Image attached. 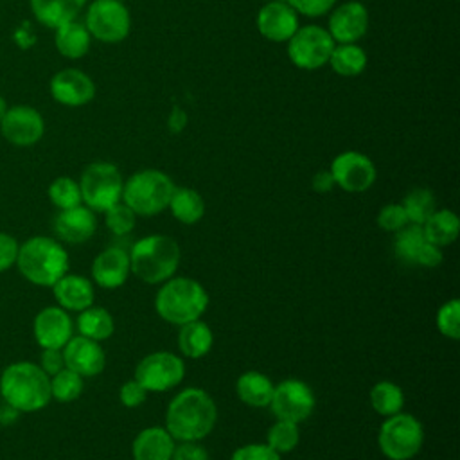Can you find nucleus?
Here are the masks:
<instances>
[{
  "label": "nucleus",
  "instance_id": "17",
  "mask_svg": "<svg viewBox=\"0 0 460 460\" xmlns=\"http://www.w3.org/2000/svg\"><path fill=\"white\" fill-rule=\"evenodd\" d=\"M298 27V14L288 2L270 0L257 13V31L270 41H288Z\"/></svg>",
  "mask_w": 460,
  "mask_h": 460
},
{
  "label": "nucleus",
  "instance_id": "50",
  "mask_svg": "<svg viewBox=\"0 0 460 460\" xmlns=\"http://www.w3.org/2000/svg\"><path fill=\"white\" fill-rule=\"evenodd\" d=\"M277 2H288V0H277Z\"/></svg>",
  "mask_w": 460,
  "mask_h": 460
},
{
  "label": "nucleus",
  "instance_id": "23",
  "mask_svg": "<svg viewBox=\"0 0 460 460\" xmlns=\"http://www.w3.org/2000/svg\"><path fill=\"white\" fill-rule=\"evenodd\" d=\"M176 440L162 426H149L137 433L131 444L133 460H171Z\"/></svg>",
  "mask_w": 460,
  "mask_h": 460
},
{
  "label": "nucleus",
  "instance_id": "39",
  "mask_svg": "<svg viewBox=\"0 0 460 460\" xmlns=\"http://www.w3.org/2000/svg\"><path fill=\"white\" fill-rule=\"evenodd\" d=\"M437 329L442 336L456 341L460 338V302L458 298H451L444 302L435 316Z\"/></svg>",
  "mask_w": 460,
  "mask_h": 460
},
{
  "label": "nucleus",
  "instance_id": "9",
  "mask_svg": "<svg viewBox=\"0 0 460 460\" xmlns=\"http://www.w3.org/2000/svg\"><path fill=\"white\" fill-rule=\"evenodd\" d=\"M84 25L92 38L102 43H119L129 34L131 16L124 2L92 0L86 7Z\"/></svg>",
  "mask_w": 460,
  "mask_h": 460
},
{
  "label": "nucleus",
  "instance_id": "44",
  "mask_svg": "<svg viewBox=\"0 0 460 460\" xmlns=\"http://www.w3.org/2000/svg\"><path fill=\"white\" fill-rule=\"evenodd\" d=\"M20 243L5 232H0V273L16 264Z\"/></svg>",
  "mask_w": 460,
  "mask_h": 460
},
{
  "label": "nucleus",
  "instance_id": "42",
  "mask_svg": "<svg viewBox=\"0 0 460 460\" xmlns=\"http://www.w3.org/2000/svg\"><path fill=\"white\" fill-rule=\"evenodd\" d=\"M119 399H120L122 406L131 410V408H138L140 404L146 402L147 392H146V388L138 381L128 379L126 383H122V386L119 390Z\"/></svg>",
  "mask_w": 460,
  "mask_h": 460
},
{
  "label": "nucleus",
  "instance_id": "43",
  "mask_svg": "<svg viewBox=\"0 0 460 460\" xmlns=\"http://www.w3.org/2000/svg\"><path fill=\"white\" fill-rule=\"evenodd\" d=\"M288 4L296 11V14L316 18L327 14L336 0H288Z\"/></svg>",
  "mask_w": 460,
  "mask_h": 460
},
{
  "label": "nucleus",
  "instance_id": "6",
  "mask_svg": "<svg viewBox=\"0 0 460 460\" xmlns=\"http://www.w3.org/2000/svg\"><path fill=\"white\" fill-rule=\"evenodd\" d=\"M174 187V181L164 171L142 169L124 181L122 201L137 216H156L169 207Z\"/></svg>",
  "mask_w": 460,
  "mask_h": 460
},
{
  "label": "nucleus",
  "instance_id": "19",
  "mask_svg": "<svg viewBox=\"0 0 460 460\" xmlns=\"http://www.w3.org/2000/svg\"><path fill=\"white\" fill-rule=\"evenodd\" d=\"M65 367L77 372L81 377H93L104 370L106 354L101 341L86 336H72L63 347Z\"/></svg>",
  "mask_w": 460,
  "mask_h": 460
},
{
  "label": "nucleus",
  "instance_id": "49",
  "mask_svg": "<svg viewBox=\"0 0 460 460\" xmlns=\"http://www.w3.org/2000/svg\"><path fill=\"white\" fill-rule=\"evenodd\" d=\"M7 101L4 99V95H0V120H2V117L5 115V111H7Z\"/></svg>",
  "mask_w": 460,
  "mask_h": 460
},
{
  "label": "nucleus",
  "instance_id": "31",
  "mask_svg": "<svg viewBox=\"0 0 460 460\" xmlns=\"http://www.w3.org/2000/svg\"><path fill=\"white\" fill-rule=\"evenodd\" d=\"M426 243L428 241L424 237L422 226L415 225V223H408L404 228L395 232L394 253L401 264L415 268L419 255H420L422 248L426 246Z\"/></svg>",
  "mask_w": 460,
  "mask_h": 460
},
{
  "label": "nucleus",
  "instance_id": "4",
  "mask_svg": "<svg viewBox=\"0 0 460 460\" xmlns=\"http://www.w3.org/2000/svg\"><path fill=\"white\" fill-rule=\"evenodd\" d=\"M208 293L190 277H171L160 284L155 296L156 314L172 325H183L203 316L208 307Z\"/></svg>",
  "mask_w": 460,
  "mask_h": 460
},
{
  "label": "nucleus",
  "instance_id": "12",
  "mask_svg": "<svg viewBox=\"0 0 460 460\" xmlns=\"http://www.w3.org/2000/svg\"><path fill=\"white\" fill-rule=\"evenodd\" d=\"M316 406V397L313 388L296 377L282 379L273 386L271 401L268 408L275 415V419L291 420V422H304L311 417Z\"/></svg>",
  "mask_w": 460,
  "mask_h": 460
},
{
  "label": "nucleus",
  "instance_id": "45",
  "mask_svg": "<svg viewBox=\"0 0 460 460\" xmlns=\"http://www.w3.org/2000/svg\"><path fill=\"white\" fill-rule=\"evenodd\" d=\"M171 460H210L207 449L199 442H178Z\"/></svg>",
  "mask_w": 460,
  "mask_h": 460
},
{
  "label": "nucleus",
  "instance_id": "15",
  "mask_svg": "<svg viewBox=\"0 0 460 460\" xmlns=\"http://www.w3.org/2000/svg\"><path fill=\"white\" fill-rule=\"evenodd\" d=\"M56 102L70 108L88 104L95 97V84L88 74L79 68H63L56 72L49 84Z\"/></svg>",
  "mask_w": 460,
  "mask_h": 460
},
{
  "label": "nucleus",
  "instance_id": "51",
  "mask_svg": "<svg viewBox=\"0 0 460 460\" xmlns=\"http://www.w3.org/2000/svg\"><path fill=\"white\" fill-rule=\"evenodd\" d=\"M119 2H128V0H119Z\"/></svg>",
  "mask_w": 460,
  "mask_h": 460
},
{
  "label": "nucleus",
  "instance_id": "18",
  "mask_svg": "<svg viewBox=\"0 0 460 460\" xmlns=\"http://www.w3.org/2000/svg\"><path fill=\"white\" fill-rule=\"evenodd\" d=\"M368 29V11L358 2L350 0L336 7L329 16L327 32L334 43H356Z\"/></svg>",
  "mask_w": 460,
  "mask_h": 460
},
{
  "label": "nucleus",
  "instance_id": "8",
  "mask_svg": "<svg viewBox=\"0 0 460 460\" xmlns=\"http://www.w3.org/2000/svg\"><path fill=\"white\" fill-rule=\"evenodd\" d=\"M122 174L111 162H92L79 178L81 199L93 212H106L122 201Z\"/></svg>",
  "mask_w": 460,
  "mask_h": 460
},
{
  "label": "nucleus",
  "instance_id": "29",
  "mask_svg": "<svg viewBox=\"0 0 460 460\" xmlns=\"http://www.w3.org/2000/svg\"><path fill=\"white\" fill-rule=\"evenodd\" d=\"M172 217L183 225H196L205 216V201L196 189L174 187L169 207Z\"/></svg>",
  "mask_w": 460,
  "mask_h": 460
},
{
  "label": "nucleus",
  "instance_id": "35",
  "mask_svg": "<svg viewBox=\"0 0 460 460\" xmlns=\"http://www.w3.org/2000/svg\"><path fill=\"white\" fill-rule=\"evenodd\" d=\"M300 442V428L296 422L277 419L266 433V444L277 453L284 455L293 451Z\"/></svg>",
  "mask_w": 460,
  "mask_h": 460
},
{
  "label": "nucleus",
  "instance_id": "34",
  "mask_svg": "<svg viewBox=\"0 0 460 460\" xmlns=\"http://www.w3.org/2000/svg\"><path fill=\"white\" fill-rule=\"evenodd\" d=\"M408 223H415V225H422L437 208V201L435 196L429 189L426 187H415L411 189L401 201Z\"/></svg>",
  "mask_w": 460,
  "mask_h": 460
},
{
  "label": "nucleus",
  "instance_id": "46",
  "mask_svg": "<svg viewBox=\"0 0 460 460\" xmlns=\"http://www.w3.org/2000/svg\"><path fill=\"white\" fill-rule=\"evenodd\" d=\"M40 367L47 376H54L65 368L63 349H43L40 356Z\"/></svg>",
  "mask_w": 460,
  "mask_h": 460
},
{
  "label": "nucleus",
  "instance_id": "30",
  "mask_svg": "<svg viewBox=\"0 0 460 460\" xmlns=\"http://www.w3.org/2000/svg\"><path fill=\"white\" fill-rule=\"evenodd\" d=\"M77 331L81 336H86L95 341H104L115 332V320L106 307L90 305L83 309L77 316Z\"/></svg>",
  "mask_w": 460,
  "mask_h": 460
},
{
  "label": "nucleus",
  "instance_id": "21",
  "mask_svg": "<svg viewBox=\"0 0 460 460\" xmlns=\"http://www.w3.org/2000/svg\"><path fill=\"white\" fill-rule=\"evenodd\" d=\"M129 273V255L119 246H108L92 262V280L104 289L124 286Z\"/></svg>",
  "mask_w": 460,
  "mask_h": 460
},
{
  "label": "nucleus",
  "instance_id": "5",
  "mask_svg": "<svg viewBox=\"0 0 460 460\" xmlns=\"http://www.w3.org/2000/svg\"><path fill=\"white\" fill-rule=\"evenodd\" d=\"M16 266L31 284L52 288L68 271V253L59 241L34 235L20 244Z\"/></svg>",
  "mask_w": 460,
  "mask_h": 460
},
{
  "label": "nucleus",
  "instance_id": "27",
  "mask_svg": "<svg viewBox=\"0 0 460 460\" xmlns=\"http://www.w3.org/2000/svg\"><path fill=\"white\" fill-rule=\"evenodd\" d=\"M54 45L63 58L79 59L90 50L92 36L84 23L72 20L54 29Z\"/></svg>",
  "mask_w": 460,
  "mask_h": 460
},
{
  "label": "nucleus",
  "instance_id": "14",
  "mask_svg": "<svg viewBox=\"0 0 460 460\" xmlns=\"http://www.w3.org/2000/svg\"><path fill=\"white\" fill-rule=\"evenodd\" d=\"M0 133L9 144L29 147L41 140L45 133V120L32 106H11L0 120Z\"/></svg>",
  "mask_w": 460,
  "mask_h": 460
},
{
  "label": "nucleus",
  "instance_id": "38",
  "mask_svg": "<svg viewBox=\"0 0 460 460\" xmlns=\"http://www.w3.org/2000/svg\"><path fill=\"white\" fill-rule=\"evenodd\" d=\"M104 214V225L106 228L117 235V237H124L128 235L133 228H135V223H137V214L124 203V201H119L115 203L113 207H110Z\"/></svg>",
  "mask_w": 460,
  "mask_h": 460
},
{
  "label": "nucleus",
  "instance_id": "33",
  "mask_svg": "<svg viewBox=\"0 0 460 460\" xmlns=\"http://www.w3.org/2000/svg\"><path fill=\"white\" fill-rule=\"evenodd\" d=\"M329 65L338 75L354 77L365 70L367 54L356 43H336L331 52Z\"/></svg>",
  "mask_w": 460,
  "mask_h": 460
},
{
  "label": "nucleus",
  "instance_id": "3",
  "mask_svg": "<svg viewBox=\"0 0 460 460\" xmlns=\"http://www.w3.org/2000/svg\"><path fill=\"white\" fill-rule=\"evenodd\" d=\"M129 270L144 284L158 286L174 277L181 250L180 244L165 234H149L133 243L129 250Z\"/></svg>",
  "mask_w": 460,
  "mask_h": 460
},
{
  "label": "nucleus",
  "instance_id": "28",
  "mask_svg": "<svg viewBox=\"0 0 460 460\" xmlns=\"http://www.w3.org/2000/svg\"><path fill=\"white\" fill-rule=\"evenodd\" d=\"M420 226L426 241L444 248L456 241L460 232V219L449 208H435V212Z\"/></svg>",
  "mask_w": 460,
  "mask_h": 460
},
{
  "label": "nucleus",
  "instance_id": "7",
  "mask_svg": "<svg viewBox=\"0 0 460 460\" xmlns=\"http://www.w3.org/2000/svg\"><path fill=\"white\" fill-rule=\"evenodd\" d=\"M422 444L424 428L415 415L399 411L385 417L377 433V446L383 456L388 460H411L420 453Z\"/></svg>",
  "mask_w": 460,
  "mask_h": 460
},
{
  "label": "nucleus",
  "instance_id": "11",
  "mask_svg": "<svg viewBox=\"0 0 460 460\" xmlns=\"http://www.w3.org/2000/svg\"><path fill=\"white\" fill-rule=\"evenodd\" d=\"M185 377V363L178 354L158 350L144 356L137 367L133 379L138 381L146 392H167L178 386Z\"/></svg>",
  "mask_w": 460,
  "mask_h": 460
},
{
  "label": "nucleus",
  "instance_id": "32",
  "mask_svg": "<svg viewBox=\"0 0 460 460\" xmlns=\"http://www.w3.org/2000/svg\"><path fill=\"white\" fill-rule=\"evenodd\" d=\"M368 401L372 410L381 417H390L404 408V392L394 381H377L368 394Z\"/></svg>",
  "mask_w": 460,
  "mask_h": 460
},
{
  "label": "nucleus",
  "instance_id": "37",
  "mask_svg": "<svg viewBox=\"0 0 460 460\" xmlns=\"http://www.w3.org/2000/svg\"><path fill=\"white\" fill-rule=\"evenodd\" d=\"M49 199L52 201L54 207L59 210L72 208L83 203L81 199V189L79 181H75L70 176H58L50 185H49Z\"/></svg>",
  "mask_w": 460,
  "mask_h": 460
},
{
  "label": "nucleus",
  "instance_id": "47",
  "mask_svg": "<svg viewBox=\"0 0 460 460\" xmlns=\"http://www.w3.org/2000/svg\"><path fill=\"white\" fill-rule=\"evenodd\" d=\"M311 187H313V190L318 192V194H325V192L332 190V189L336 187V183H334V178H332L331 171H327V169L318 171V172L311 178Z\"/></svg>",
  "mask_w": 460,
  "mask_h": 460
},
{
  "label": "nucleus",
  "instance_id": "41",
  "mask_svg": "<svg viewBox=\"0 0 460 460\" xmlns=\"http://www.w3.org/2000/svg\"><path fill=\"white\" fill-rule=\"evenodd\" d=\"M230 460H282V458H280V453L271 449L266 442L264 444L252 442V444L239 446L232 453Z\"/></svg>",
  "mask_w": 460,
  "mask_h": 460
},
{
  "label": "nucleus",
  "instance_id": "26",
  "mask_svg": "<svg viewBox=\"0 0 460 460\" xmlns=\"http://www.w3.org/2000/svg\"><path fill=\"white\" fill-rule=\"evenodd\" d=\"M273 381L257 370L243 372L235 381V394L241 402L252 408H268L273 394Z\"/></svg>",
  "mask_w": 460,
  "mask_h": 460
},
{
  "label": "nucleus",
  "instance_id": "25",
  "mask_svg": "<svg viewBox=\"0 0 460 460\" xmlns=\"http://www.w3.org/2000/svg\"><path fill=\"white\" fill-rule=\"evenodd\" d=\"M214 345V332L201 318L180 325L178 349L189 359H199L210 352Z\"/></svg>",
  "mask_w": 460,
  "mask_h": 460
},
{
  "label": "nucleus",
  "instance_id": "36",
  "mask_svg": "<svg viewBox=\"0 0 460 460\" xmlns=\"http://www.w3.org/2000/svg\"><path fill=\"white\" fill-rule=\"evenodd\" d=\"M83 388H84L83 377L66 367L58 374L50 376V395L59 402L75 401L83 394Z\"/></svg>",
  "mask_w": 460,
  "mask_h": 460
},
{
  "label": "nucleus",
  "instance_id": "24",
  "mask_svg": "<svg viewBox=\"0 0 460 460\" xmlns=\"http://www.w3.org/2000/svg\"><path fill=\"white\" fill-rule=\"evenodd\" d=\"M88 0H29L34 18L49 27L56 29L66 22L77 18Z\"/></svg>",
  "mask_w": 460,
  "mask_h": 460
},
{
  "label": "nucleus",
  "instance_id": "13",
  "mask_svg": "<svg viewBox=\"0 0 460 460\" xmlns=\"http://www.w3.org/2000/svg\"><path fill=\"white\" fill-rule=\"evenodd\" d=\"M329 171L336 187L352 194L368 190L377 178L374 162L359 151H343L336 155Z\"/></svg>",
  "mask_w": 460,
  "mask_h": 460
},
{
  "label": "nucleus",
  "instance_id": "20",
  "mask_svg": "<svg viewBox=\"0 0 460 460\" xmlns=\"http://www.w3.org/2000/svg\"><path fill=\"white\" fill-rule=\"evenodd\" d=\"M97 230V217L86 205H77L72 208L59 210L54 217L56 235L70 244H79L88 241Z\"/></svg>",
  "mask_w": 460,
  "mask_h": 460
},
{
  "label": "nucleus",
  "instance_id": "10",
  "mask_svg": "<svg viewBox=\"0 0 460 460\" xmlns=\"http://www.w3.org/2000/svg\"><path fill=\"white\" fill-rule=\"evenodd\" d=\"M334 40L320 25H304L288 40V58L302 70H316L329 63Z\"/></svg>",
  "mask_w": 460,
  "mask_h": 460
},
{
  "label": "nucleus",
  "instance_id": "1",
  "mask_svg": "<svg viewBox=\"0 0 460 460\" xmlns=\"http://www.w3.org/2000/svg\"><path fill=\"white\" fill-rule=\"evenodd\" d=\"M216 422V401L203 388L189 386L171 399L164 428L176 442H199L210 435Z\"/></svg>",
  "mask_w": 460,
  "mask_h": 460
},
{
  "label": "nucleus",
  "instance_id": "16",
  "mask_svg": "<svg viewBox=\"0 0 460 460\" xmlns=\"http://www.w3.org/2000/svg\"><path fill=\"white\" fill-rule=\"evenodd\" d=\"M32 331L41 349H63L74 336V322L63 307L47 305L34 316Z\"/></svg>",
  "mask_w": 460,
  "mask_h": 460
},
{
  "label": "nucleus",
  "instance_id": "2",
  "mask_svg": "<svg viewBox=\"0 0 460 460\" xmlns=\"http://www.w3.org/2000/svg\"><path fill=\"white\" fill-rule=\"evenodd\" d=\"M0 395L20 413L40 411L52 399L50 376L32 361L11 363L0 376Z\"/></svg>",
  "mask_w": 460,
  "mask_h": 460
},
{
  "label": "nucleus",
  "instance_id": "40",
  "mask_svg": "<svg viewBox=\"0 0 460 460\" xmlns=\"http://www.w3.org/2000/svg\"><path fill=\"white\" fill-rule=\"evenodd\" d=\"M377 226L385 232H399L401 228H404L408 225V217H406V212L402 208L401 203H388V205H383L381 210L377 212Z\"/></svg>",
  "mask_w": 460,
  "mask_h": 460
},
{
  "label": "nucleus",
  "instance_id": "48",
  "mask_svg": "<svg viewBox=\"0 0 460 460\" xmlns=\"http://www.w3.org/2000/svg\"><path fill=\"white\" fill-rule=\"evenodd\" d=\"M18 415H20V411L18 410H14L13 406H9V404H5L4 408H0V422L2 424H13L16 419H18Z\"/></svg>",
  "mask_w": 460,
  "mask_h": 460
},
{
  "label": "nucleus",
  "instance_id": "22",
  "mask_svg": "<svg viewBox=\"0 0 460 460\" xmlns=\"http://www.w3.org/2000/svg\"><path fill=\"white\" fill-rule=\"evenodd\" d=\"M54 298L65 311L81 313L83 309L93 305L95 291L90 279L77 273H65L54 286Z\"/></svg>",
  "mask_w": 460,
  "mask_h": 460
}]
</instances>
